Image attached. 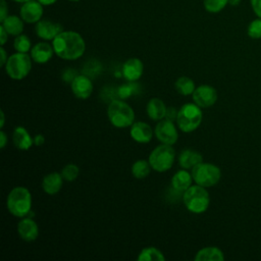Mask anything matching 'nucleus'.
<instances>
[{
    "mask_svg": "<svg viewBox=\"0 0 261 261\" xmlns=\"http://www.w3.org/2000/svg\"><path fill=\"white\" fill-rule=\"evenodd\" d=\"M175 159V151L171 145L162 144L157 146L149 155V163L157 172H165L169 170Z\"/></svg>",
    "mask_w": 261,
    "mask_h": 261,
    "instance_id": "obj_6",
    "label": "nucleus"
},
{
    "mask_svg": "<svg viewBox=\"0 0 261 261\" xmlns=\"http://www.w3.org/2000/svg\"><path fill=\"white\" fill-rule=\"evenodd\" d=\"M252 9L257 17L261 18V0H250Z\"/></svg>",
    "mask_w": 261,
    "mask_h": 261,
    "instance_id": "obj_34",
    "label": "nucleus"
},
{
    "mask_svg": "<svg viewBox=\"0 0 261 261\" xmlns=\"http://www.w3.org/2000/svg\"><path fill=\"white\" fill-rule=\"evenodd\" d=\"M8 33H7V31L2 27V25H0V43H1V46H3L5 43H6V41L8 40Z\"/></svg>",
    "mask_w": 261,
    "mask_h": 261,
    "instance_id": "obj_37",
    "label": "nucleus"
},
{
    "mask_svg": "<svg viewBox=\"0 0 261 261\" xmlns=\"http://www.w3.org/2000/svg\"><path fill=\"white\" fill-rule=\"evenodd\" d=\"M167 107L165 103L159 98H152L148 101L146 106V111L148 116L152 120H161L165 118Z\"/></svg>",
    "mask_w": 261,
    "mask_h": 261,
    "instance_id": "obj_20",
    "label": "nucleus"
},
{
    "mask_svg": "<svg viewBox=\"0 0 261 261\" xmlns=\"http://www.w3.org/2000/svg\"><path fill=\"white\" fill-rule=\"evenodd\" d=\"M176 117H177V111H176V109H175L174 107H169V108H167L165 118L168 119V120H171V121H175V120H176Z\"/></svg>",
    "mask_w": 261,
    "mask_h": 261,
    "instance_id": "obj_35",
    "label": "nucleus"
},
{
    "mask_svg": "<svg viewBox=\"0 0 261 261\" xmlns=\"http://www.w3.org/2000/svg\"><path fill=\"white\" fill-rule=\"evenodd\" d=\"M12 1L17 2V3H24V2H28V1H30V0H12Z\"/></svg>",
    "mask_w": 261,
    "mask_h": 261,
    "instance_id": "obj_44",
    "label": "nucleus"
},
{
    "mask_svg": "<svg viewBox=\"0 0 261 261\" xmlns=\"http://www.w3.org/2000/svg\"><path fill=\"white\" fill-rule=\"evenodd\" d=\"M203 3L208 12L218 13L228 4V0H203Z\"/></svg>",
    "mask_w": 261,
    "mask_h": 261,
    "instance_id": "obj_30",
    "label": "nucleus"
},
{
    "mask_svg": "<svg viewBox=\"0 0 261 261\" xmlns=\"http://www.w3.org/2000/svg\"><path fill=\"white\" fill-rule=\"evenodd\" d=\"M13 47L16 52L28 53L32 49V43L27 35L20 34L18 36H15V39L13 41Z\"/></svg>",
    "mask_w": 261,
    "mask_h": 261,
    "instance_id": "obj_28",
    "label": "nucleus"
},
{
    "mask_svg": "<svg viewBox=\"0 0 261 261\" xmlns=\"http://www.w3.org/2000/svg\"><path fill=\"white\" fill-rule=\"evenodd\" d=\"M129 135L135 142L146 144L151 141L153 137V130L148 123L144 121H137L132 124Z\"/></svg>",
    "mask_w": 261,
    "mask_h": 261,
    "instance_id": "obj_16",
    "label": "nucleus"
},
{
    "mask_svg": "<svg viewBox=\"0 0 261 261\" xmlns=\"http://www.w3.org/2000/svg\"><path fill=\"white\" fill-rule=\"evenodd\" d=\"M174 87L176 92L182 96L192 95L196 89L194 81L188 76L178 77L174 83Z\"/></svg>",
    "mask_w": 261,
    "mask_h": 261,
    "instance_id": "obj_25",
    "label": "nucleus"
},
{
    "mask_svg": "<svg viewBox=\"0 0 261 261\" xmlns=\"http://www.w3.org/2000/svg\"><path fill=\"white\" fill-rule=\"evenodd\" d=\"M137 260L138 261H164L165 257L163 253L157 248L147 247L140 252Z\"/></svg>",
    "mask_w": 261,
    "mask_h": 261,
    "instance_id": "obj_26",
    "label": "nucleus"
},
{
    "mask_svg": "<svg viewBox=\"0 0 261 261\" xmlns=\"http://www.w3.org/2000/svg\"><path fill=\"white\" fill-rule=\"evenodd\" d=\"M32 69V57L27 53L16 52L10 55L5 64L6 73L13 80L24 79Z\"/></svg>",
    "mask_w": 261,
    "mask_h": 261,
    "instance_id": "obj_8",
    "label": "nucleus"
},
{
    "mask_svg": "<svg viewBox=\"0 0 261 261\" xmlns=\"http://www.w3.org/2000/svg\"><path fill=\"white\" fill-rule=\"evenodd\" d=\"M43 6H48V5H52L54 4L57 0H38Z\"/></svg>",
    "mask_w": 261,
    "mask_h": 261,
    "instance_id": "obj_41",
    "label": "nucleus"
},
{
    "mask_svg": "<svg viewBox=\"0 0 261 261\" xmlns=\"http://www.w3.org/2000/svg\"><path fill=\"white\" fill-rule=\"evenodd\" d=\"M69 1H72V2H76V1H80V0H69Z\"/></svg>",
    "mask_w": 261,
    "mask_h": 261,
    "instance_id": "obj_45",
    "label": "nucleus"
},
{
    "mask_svg": "<svg viewBox=\"0 0 261 261\" xmlns=\"http://www.w3.org/2000/svg\"><path fill=\"white\" fill-rule=\"evenodd\" d=\"M36 34L39 38L49 41L53 40L58 34L63 31V28L60 23L53 22L48 19H40L35 27Z\"/></svg>",
    "mask_w": 261,
    "mask_h": 261,
    "instance_id": "obj_13",
    "label": "nucleus"
},
{
    "mask_svg": "<svg viewBox=\"0 0 261 261\" xmlns=\"http://www.w3.org/2000/svg\"><path fill=\"white\" fill-rule=\"evenodd\" d=\"M144 71L143 62L139 58H129L123 64L121 68V72L123 77L127 82H136L138 81Z\"/></svg>",
    "mask_w": 261,
    "mask_h": 261,
    "instance_id": "obj_14",
    "label": "nucleus"
},
{
    "mask_svg": "<svg viewBox=\"0 0 261 261\" xmlns=\"http://www.w3.org/2000/svg\"><path fill=\"white\" fill-rule=\"evenodd\" d=\"M44 143H45V137H44L43 135L38 134V135L35 136V138H34V145H35V146L40 147V146H42Z\"/></svg>",
    "mask_w": 261,
    "mask_h": 261,
    "instance_id": "obj_38",
    "label": "nucleus"
},
{
    "mask_svg": "<svg viewBox=\"0 0 261 261\" xmlns=\"http://www.w3.org/2000/svg\"><path fill=\"white\" fill-rule=\"evenodd\" d=\"M134 82H129V84L127 85H122L117 89V97H119L120 99H126L128 98L130 95H133L135 93V89H136V85L133 84Z\"/></svg>",
    "mask_w": 261,
    "mask_h": 261,
    "instance_id": "obj_32",
    "label": "nucleus"
},
{
    "mask_svg": "<svg viewBox=\"0 0 261 261\" xmlns=\"http://www.w3.org/2000/svg\"><path fill=\"white\" fill-rule=\"evenodd\" d=\"M193 101L201 108H208L217 101V92L215 88L209 85H201L197 87L192 94Z\"/></svg>",
    "mask_w": 261,
    "mask_h": 261,
    "instance_id": "obj_10",
    "label": "nucleus"
},
{
    "mask_svg": "<svg viewBox=\"0 0 261 261\" xmlns=\"http://www.w3.org/2000/svg\"><path fill=\"white\" fill-rule=\"evenodd\" d=\"M63 180L64 179L61 173H58V172L48 173L47 175L44 176L42 180L43 191L48 195H55L61 190Z\"/></svg>",
    "mask_w": 261,
    "mask_h": 261,
    "instance_id": "obj_18",
    "label": "nucleus"
},
{
    "mask_svg": "<svg viewBox=\"0 0 261 261\" xmlns=\"http://www.w3.org/2000/svg\"><path fill=\"white\" fill-rule=\"evenodd\" d=\"M107 115L111 124L118 128L132 126L135 120V112L133 108L122 99H114L110 101L107 108Z\"/></svg>",
    "mask_w": 261,
    "mask_h": 261,
    "instance_id": "obj_3",
    "label": "nucleus"
},
{
    "mask_svg": "<svg viewBox=\"0 0 261 261\" xmlns=\"http://www.w3.org/2000/svg\"><path fill=\"white\" fill-rule=\"evenodd\" d=\"M182 202L190 212L195 214L204 213L210 204L209 193L204 187L196 184L184 192Z\"/></svg>",
    "mask_w": 261,
    "mask_h": 261,
    "instance_id": "obj_4",
    "label": "nucleus"
},
{
    "mask_svg": "<svg viewBox=\"0 0 261 261\" xmlns=\"http://www.w3.org/2000/svg\"><path fill=\"white\" fill-rule=\"evenodd\" d=\"M193 180L192 173L187 169H180L173 174L171 178V186L177 192H185L192 186Z\"/></svg>",
    "mask_w": 261,
    "mask_h": 261,
    "instance_id": "obj_22",
    "label": "nucleus"
},
{
    "mask_svg": "<svg viewBox=\"0 0 261 261\" xmlns=\"http://www.w3.org/2000/svg\"><path fill=\"white\" fill-rule=\"evenodd\" d=\"M0 53H1V66H5L8 57H7L6 51H5V49L3 48V46H1V48H0Z\"/></svg>",
    "mask_w": 261,
    "mask_h": 261,
    "instance_id": "obj_40",
    "label": "nucleus"
},
{
    "mask_svg": "<svg viewBox=\"0 0 261 261\" xmlns=\"http://www.w3.org/2000/svg\"><path fill=\"white\" fill-rule=\"evenodd\" d=\"M52 46L55 54L64 60H76L86 50L85 40L73 31H62L52 40Z\"/></svg>",
    "mask_w": 261,
    "mask_h": 261,
    "instance_id": "obj_1",
    "label": "nucleus"
},
{
    "mask_svg": "<svg viewBox=\"0 0 261 261\" xmlns=\"http://www.w3.org/2000/svg\"><path fill=\"white\" fill-rule=\"evenodd\" d=\"M12 141L17 149L23 151L29 150L34 144V139L23 126H16L14 128L12 134Z\"/></svg>",
    "mask_w": 261,
    "mask_h": 261,
    "instance_id": "obj_19",
    "label": "nucleus"
},
{
    "mask_svg": "<svg viewBox=\"0 0 261 261\" xmlns=\"http://www.w3.org/2000/svg\"><path fill=\"white\" fill-rule=\"evenodd\" d=\"M73 95L79 99H88L93 92V83L87 74H77L70 83Z\"/></svg>",
    "mask_w": 261,
    "mask_h": 261,
    "instance_id": "obj_12",
    "label": "nucleus"
},
{
    "mask_svg": "<svg viewBox=\"0 0 261 261\" xmlns=\"http://www.w3.org/2000/svg\"><path fill=\"white\" fill-rule=\"evenodd\" d=\"M194 259L195 261H223L224 255L219 248L205 247L197 252Z\"/></svg>",
    "mask_w": 261,
    "mask_h": 261,
    "instance_id": "obj_23",
    "label": "nucleus"
},
{
    "mask_svg": "<svg viewBox=\"0 0 261 261\" xmlns=\"http://www.w3.org/2000/svg\"><path fill=\"white\" fill-rule=\"evenodd\" d=\"M194 181L204 188L215 186L221 177V170L218 166L208 162H201L192 168Z\"/></svg>",
    "mask_w": 261,
    "mask_h": 261,
    "instance_id": "obj_7",
    "label": "nucleus"
},
{
    "mask_svg": "<svg viewBox=\"0 0 261 261\" xmlns=\"http://www.w3.org/2000/svg\"><path fill=\"white\" fill-rule=\"evenodd\" d=\"M201 162H203L201 153L192 149L182 150L178 156V163L184 169H192Z\"/></svg>",
    "mask_w": 261,
    "mask_h": 261,
    "instance_id": "obj_21",
    "label": "nucleus"
},
{
    "mask_svg": "<svg viewBox=\"0 0 261 261\" xmlns=\"http://www.w3.org/2000/svg\"><path fill=\"white\" fill-rule=\"evenodd\" d=\"M80 174V168L77 165L73 163H68L66 164L62 170H61V175L64 180L66 181H73L76 179V177Z\"/></svg>",
    "mask_w": 261,
    "mask_h": 261,
    "instance_id": "obj_29",
    "label": "nucleus"
},
{
    "mask_svg": "<svg viewBox=\"0 0 261 261\" xmlns=\"http://www.w3.org/2000/svg\"><path fill=\"white\" fill-rule=\"evenodd\" d=\"M6 144H7V136L3 130H1L0 132V148L4 149Z\"/></svg>",
    "mask_w": 261,
    "mask_h": 261,
    "instance_id": "obj_39",
    "label": "nucleus"
},
{
    "mask_svg": "<svg viewBox=\"0 0 261 261\" xmlns=\"http://www.w3.org/2000/svg\"><path fill=\"white\" fill-rule=\"evenodd\" d=\"M19 13L24 22L37 23L43 15V5L38 0H30L22 3Z\"/></svg>",
    "mask_w": 261,
    "mask_h": 261,
    "instance_id": "obj_11",
    "label": "nucleus"
},
{
    "mask_svg": "<svg viewBox=\"0 0 261 261\" xmlns=\"http://www.w3.org/2000/svg\"><path fill=\"white\" fill-rule=\"evenodd\" d=\"M0 116H1V121H0V127L1 128H3V126H4V123H5V114H4V112L1 110V112H0Z\"/></svg>",
    "mask_w": 261,
    "mask_h": 261,
    "instance_id": "obj_42",
    "label": "nucleus"
},
{
    "mask_svg": "<svg viewBox=\"0 0 261 261\" xmlns=\"http://www.w3.org/2000/svg\"><path fill=\"white\" fill-rule=\"evenodd\" d=\"M8 7L5 0H1V10H0V21H3L8 16Z\"/></svg>",
    "mask_w": 261,
    "mask_h": 261,
    "instance_id": "obj_36",
    "label": "nucleus"
},
{
    "mask_svg": "<svg viewBox=\"0 0 261 261\" xmlns=\"http://www.w3.org/2000/svg\"><path fill=\"white\" fill-rule=\"evenodd\" d=\"M203 114L201 107L196 103H186L177 111L176 124L184 133H192L201 124Z\"/></svg>",
    "mask_w": 261,
    "mask_h": 261,
    "instance_id": "obj_5",
    "label": "nucleus"
},
{
    "mask_svg": "<svg viewBox=\"0 0 261 261\" xmlns=\"http://www.w3.org/2000/svg\"><path fill=\"white\" fill-rule=\"evenodd\" d=\"M1 25L11 36H18L23 31V20L21 17L16 15H8L3 21H1Z\"/></svg>",
    "mask_w": 261,
    "mask_h": 261,
    "instance_id": "obj_24",
    "label": "nucleus"
},
{
    "mask_svg": "<svg viewBox=\"0 0 261 261\" xmlns=\"http://www.w3.org/2000/svg\"><path fill=\"white\" fill-rule=\"evenodd\" d=\"M6 206L10 214L15 217H25L32 209V195L24 187L13 188L6 200Z\"/></svg>",
    "mask_w": 261,
    "mask_h": 261,
    "instance_id": "obj_2",
    "label": "nucleus"
},
{
    "mask_svg": "<svg viewBox=\"0 0 261 261\" xmlns=\"http://www.w3.org/2000/svg\"><path fill=\"white\" fill-rule=\"evenodd\" d=\"M241 2V0H228V4L232 5V6H237L239 5Z\"/></svg>",
    "mask_w": 261,
    "mask_h": 261,
    "instance_id": "obj_43",
    "label": "nucleus"
},
{
    "mask_svg": "<svg viewBox=\"0 0 261 261\" xmlns=\"http://www.w3.org/2000/svg\"><path fill=\"white\" fill-rule=\"evenodd\" d=\"M247 34L252 39H261V18L253 19L247 29Z\"/></svg>",
    "mask_w": 261,
    "mask_h": 261,
    "instance_id": "obj_31",
    "label": "nucleus"
},
{
    "mask_svg": "<svg viewBox=\"0 0 261 261\" xmlns=\"http://www.w3.org/2000/svg\"><path fill=\"white\" fill-rule=\"evenodd\" d=\"M152 167L149 161L145 159H139L134 162L132 166V173L138 179H143L150 174Z\"/></svg>",
    "mask_w": 261,
    "mask_h": 261,
    "instance_id": "obj_27",
    "label": "nucleus"
},
{
    "mask_svg": "<svg viewBox=\"0 0 261 261\" xmlns=\"http://www.w3.org/2000/svg\"><path fill=\"white\" fill-rule=\"evenodd\" d=\"M17 232L21 240L25 242H33L39 236V227L35 220L24 217L17 223Z\"/></svg>",
    "mask_w": 261,
    "mask_h": 261,
    "instance_id": "obj_15",
    "label": "nucleus"
},
{
    "mask_svg": "<svg viewBox=\"0 0 261 261\" xmlns=\"http://www.w3.org/2000/svg\"><path fill=\"white\" fill-rule=\"evenodd\" d=\"M155 136L159 142L166 145H173L177 142L178 133L173 121L163 118L155 126Z\"/></svg>",
    "mask_w": 261,
    "mask_h": 261,
    "instance_id": "obj_9",
    "label": "nucleus"
},
{
    "mask_svg": "<svg viewBox=\"0 0 261 261\" xmlns=\"http://www.w3.org/2000/svg\"><path fill=\"white\" fill-rule=\"evenodd\" d=\"M76 71L74 69H71V68H67L63 71L62 73V80L64 82H67V83H71L73 81V79L76 76Z\"/></svg>",
    "mask_w": 261,
    "mask_h": 261,
    "instance_id": "obj_33",
    "label": "nucleus"
},
{
    "mask_svg": "<svg viewBox=\"0 0 261 261\" xmlns=\"http://www.w3.org/2000/svg\"><path fill=\"white\" fill-rule=\"evenodd\" d=\"M54 53L55 52L53 46L46 42L37 43L31 49V57L33 61L40 64L48 62L52 58Z\"/></svg>",
    "mask_w": 261,
    "mask_h": 261,
    "instance_id": "obj_17",
    "label": "nucleus"
}]
</instances>
